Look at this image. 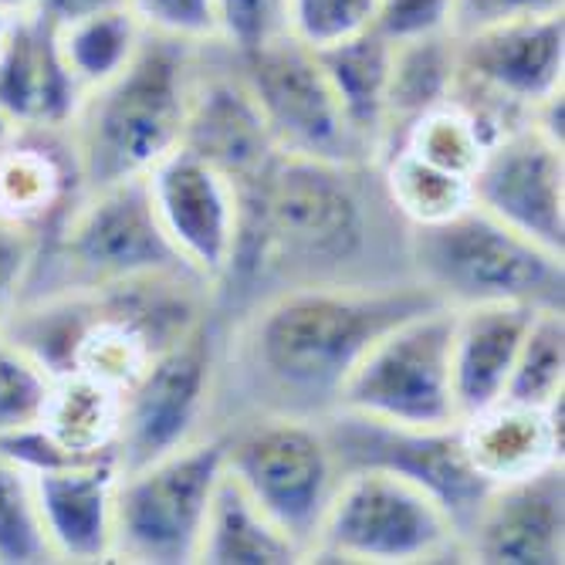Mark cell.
<instances>
[{
    "instance_id": "836d02e7",
    "label": "cell",
    "mask_w": 565,
    "mask_h": 565,
    "mask_svg": "<svg viewBox=\"0 0 565 565\" xmlns=\"http://www.w3.org/2000/svg\"><path fill=\"white\" fill-rule=\"evenodd\" d=\"M146 34L183 41V44H217L221 18L217 0H126Z\"/></svg>"
},
{
    "instance_id": "d4e9b609",
    "label": "cell",
    "mask_w": 565,
    "mask_h": 565,
    "mask_svg": "<svg viewBox=\"0 0 565 565\" xmlns=\"http://www.w3.org/2000/svg\"><path fill=\"white\" fill-rule=\"evenodd\" d=\"M122 427V393L85 373L55 376L38 430L72 460L116 457Z\"/></svg>"
},
{
    "instance_id": "30bf717a",
    "label": "cell",
    "mask_w": 565,
    "mask_h": 565,
    "mask_svg": "<svg viewBox=\"0 0 565 565\" xmlns=\"http://www.w3.org/2000/svg\"><path fill=\"white\" fill-rule=\"evenodd\" d=\"M221 322L203 319L190 335L152 359V366L122 393V427L116 444L119 471L214 434Z\"/></svg>"
},
{
    "instance_id": "b9f144b4",
    "label": "cell",
    "mask_w": 565,
    "mask_h": 565,
    "mask_svg": "<svg viewBox=\"0 0 565 565\" xmlns=\"http://www.w3.org/2000/svg\"><path fill=\"white\" fill-rule=\"evenodd\" d=\"M18 132V126L4 116V113H0V149H4L8 142H11V136Z\"/></svg>"
},
{
    "instance_id": "277c9868",
    "label": "cell",
    "mask_w": 565,
    "mask_h": 565,
    "mask_svg": "<svg viewBox=\"0 0 565 565\" xmlns=\"http://www.w3.org/2000/svg\"><path fill=\"white\" fill-rule=\"evenodd\" d=\"M160 271L186 268L157 224L146 180H122L78 190L68 207L38 234L21 298L109 288Z\"/></svg>"
},
{
    "instance_id": "d6a6232c",
    "label": "cell",
    "mask_w": 565,
    "mask_h": 565,
    "mask_svg": "<svg viewBox=\"0 0 565 565\" xmlns=\"http://www.w3.org/2000/svg\"><path fill=\"white\" fill-rule=\"evenodd\" d=\"M380 0H285V34L305 47L322 51L352 34H363L376 21Z\"/></svg>"
},
{
    "instance_id": "484cf974",
    "label": "cell",
    "mask_w": 565,
    "mask_h": 565,
    "mask_svg": "<svg viewBox=\"0 0 565 565\" xmlns=\"http://www.w3.org/2000/svg\"><path fill=\"white\" fill-rule=\"evenodd\" d=\"M457 82V38L434 34L393 44L390 92H386V149L420 113L450 98ZM383 149V152H386Z\"/></svg>"
},
{
    "instance_id": "e575fe53",
    "label": "cell",
    "mask_w": 565,
    "mask_h": 565,
    "mask_svg": "<svg viewBox=\"0 0 565 565\" xmlns=\"http://www.w3.org/2000/svg\"><path fill=\"white\" fill-rule=\"evenodd\" d=\"M221 44L231 55L268 44L285 34V0H217Z\"/></svg>"
},
{
    "instance_id": "e0dca14e",
    "label": "cell",
    "mask_w": 565,
    "mask_h": 565,
    "mask_svg": "<svg viewBox=\"0 0 565 565\" xmlns=\"http://www.w3.org/2000/svg\"><path fill=\"white\" fill-rule=\"evenodd\" d=\"M465 562L562 565L565 562V465L491 488L465 532Z\"/></svg>"
},
{
    "instance_id": "d590c367",
    "label": "cell",
    "mask_w": 565,
    "mask_h": 565,
    "mask_svg": "<svg viewBox=\"0 0 565 565\" xmlns=\"http://www.w3.org/2000/svg\"><path fill=\"white\" fill-rule=\"evenodd\" d=\"M373 31L390 44L454 34V0H380Z\"/></svg>"
},
{
    "instance_id": "9a60e30c",
    "label": "cell",
    "mask_w": 565,
    "mask_h": 565,
    "mask_svg": "<svg viewBox=\"0 0 565 565\" xmlns=\"http://www.w3.org/2000/svg\"><path fill=\"white\" fill-rule=\"evenodd\" d=\"M475 203L511 231L565 254V157L532 119L504 132L471 180Z\"/></svg>"
},
{
    "instance_id": "8fae6325",
    "label": "cell",
    "mask_w": 565,
    "mask_h": 565,
    "mask_svg": "<svg viewBox=\"0 0 565 565\" xmlns=\"http://www.w3.org/2000/svg\"><path fill=\"white\" fill-rule=\"evenodd\" d=\"M250 95L258 98L271 139L285 157L376 163L370 146L359 139L319 65V55L291 34L234 55Z\"/></svg>"
},
{
    "instance_id": "5bb4252c",
    "label": "cell",
    "mask_w": 565,
    "mask_h": 565,
    "mask_svg": "<svg viewBox=\"0 0 565 565\" xmlns=\"http://www.w3.org/2000/svg\"><path fill=\"white\" fill-rule=\"evenodd\" d=\"M180 146L227 173L237 186L254 183L278 157L258 98L250 95L234 55L221 41L203 44L196 55Z\"/></svg>"
},
{
    "instance_id": "9c48e42d",
    "label": "cell",
    "mask_w": 565,
    "mask_h": 565,
    "mask_svg": "<svg viewBox=\"0 0 565 565\" xmlns=\"http://www.w3.org/2000/svg\"><path fill=\"white\" fill-rule=\"evenodd\" d=\"M450 332L454 308L447 305H430L396 322L359 359L335 409L399 427H454Z\"/></svg>"
},
{
    "instance_id": "f35d334b",
    "label": "cell",
    "mask_w": 565,
    "mask_h": 565,
    "mask_svg": "<svg viewBox=\"0 0 565 565\" xmlns=\"http://www.w3.org/2000/svg\"><path fill=\"white\" fill-rule=\"evenodd\" d=\"M113 8H126V0H34V14H41L47 24H68Z\"/></svg>"
},
{
    "instance_id": "4fadbf2b",
    "label": "cell",
    "mask_w": 565,
    "mask_h": 565,
    "mask_svg": "<svg viewBox=\"0 0 565 565\" xmlns=\"http://www.w3.org/2000/svg\"><path fill=\"white\" fill-rule=\"evenodd\" d=\"M149 203L173 254L211 291L224 281L237 231H241V186L200 160L190 149H173L146 177Z\"/></svg>"
},
{
    "instance_id": "7c38bea8",
    "label": "cell",
    "mask_w": 565,
    "mask_h": 565,
    "mask_svg": "<svg viewBox=\"0 0 565 565\" xmlns=\"http://www.w3.org/2000/svg\"><path fill=\"white\" fill-rule=\"evenodd\" d=\"M322 434L335 454L339 471L383 468L430 491L454 519L460 539L481 511L491 484L471 468L454 427H399L349 409H329L319 417Z\"/></svg>"
},
{
    "instance_id": "74e56055",
    "label": "cell",
    "mask_w": 565,
    "mask_h": 565,
    "mask_svg": "<svg viewBox=\"0 0 565 565\" xmlns=\"http://www.w3.org/2000/svg\"><path fill=\"white\" fill-rule=\"evenodd\" d=\"M34 250H38L34 231L0 221V322L8 319L14 301L21 298V288H24L31 262H34Z\"/></svg>"
},
{
    "instance_id": "7402d4cb",
    "label": "cell",
    "mask_w": 565,
    "mask_h": 565,
    "mask_svg": "<svg viewBox=\"0 0 565 565\" xmlns=\"http://www.w3.org/2000/svg\"><path fill=\"white\" fill-rule=\"evenodd\" d=\"M78 190L68 129H18L0 149V221L41 234Z\"/></svg>"
},
{
    "instance_id": "6da1fadb",
    "label": "cell",
    "mask_w": 565,
    "mask_h": 565,
    "mask_svg": "<svg viewBox=\"0 0 565 565\" xmlns=\"http://www.w3.org/2000/svg\"><path fill=\"white\" fill-rule=\"evenodd\" d=\"M414 281L406 224L393 211L376 163L278 157L241 186L234 262L214 288V316L285 288Z\"/></svg>"
},
{
    "instance_id": "3957f363",
    "label": "cell",
    "mask_w": 565,
    "mask_h": 565,
    "mask_svg": "<svg viewBox=\"0 0 565 565\" xmlns=\"http://www.w3.org/2000/svg\"><path fill=\"white\" fill-rule=\"evenodd\" d=\"M200 47L146 34L116 78L82 95L65 126L82 190L142 180L180 149Z\"/></svg>"
},
{
    "instance_id": "83f0119b",
    "label": "cell",
    "mask_w": 565,
    "mask_h": 565,
    "mask_svg": "<svg viewBox=\"0 0 565 565\" xmlns=\"http://www.w3.org/2000/svg\"><path fill=\"white\" fill-rule=\"evenodd\" d=\"M376 167H380V180H383V190L393 203V211L399 214L406 227L444 224L457 214H465L468 207H475L471 180L437 170L406 149L383 152Z\"/></svg>"
},
{
    "instance_id": "5b68a950",
    "label": "cell",
    "mask_w": 565,
    "mask_h": 565,
    "mask_svg": "<svg viewBox=\"0 0 565 565\" xmlns=\"http://www.w3.org/2000/svg\"><path fill=\"white\" fill-rule=\"evenodd\" d=\"M406 262L414 281L447 308H565V254L511 231L478 203L444 224L406 227Z\"/></svg>"
},
{
    "instance_id": "ac0fdd59",
    "label": "cell",
    "mask_w": 565,
    "mask_h": 565,
    "mask_svg": "<svg viewBox=\"0 0 565 565\" xmlns=\"http://www.w3.org/2000/svg\"><path fill=\"white\" fill-rule=\"evenodd\" d=\"M119 478L116 457L31 471L38 515L55 562H113Z\"/></svg>"
},
{
    "instance_id": "8d00e7d4",
    "label": "cell",
    "mask_w": 565,
    "mask_h": 565,
    "mask_svg": "<svg viewBox=\"0 0 565 565\" xmlns=\"http://www.w3.org/2000/svg\"><path fill=\"white\" fill-rule=\"evenodd\" d=\"M565 0H454V38L491 24L562 14Z\"/></svg>"
},
{
    "instance_id": "ffe728a7",
    "label": "cell",
    "mask_w": 565,
    "mask_h": 565,
    "mask_svg": "<svg viewBox=\"0 0 565 565\" xmlns=\"http://www.w3.org/2000/svg\"><path fill=\"white\" fill-rule=\"evenodd\" d=\"M535 312V305L519 301L454 308L450 386L457 420L478 414V409L504 396L511 366H515Z\"/></svg>"
},
{
    "instance_id": "7a4b0ae2",
    "label": "cell",
    "mask_w": 565,
    "mask_h": 565,
    "mask_svg": "<svg viewBox=\"0 0 565 565\" xmlns=\"http://www.w3.org/2000/svg\"><path fill=\"white\" fill-rule=\"evenodd\" d=\"M440 305L417 281L285 288L221 322L214 434L281 414L319 420L373 342L396 322Z\"/></svg>"
},
{
    "instance_id": "60d3db41",
    "label": "cell",
    "mask_w": 565,
    "mask_h": 565,
    "mask_svg": "<svg viewBox=\"0 0 565 565\" xmlns=\"http://www.w3.org/2000/svg\"><path fill=\"white\" fill-rule=\"evenodd\" d=\"M0 8L14 11V14H28V11H34V0H0Z\"/></svg>"
},
{
    "instance_id": "1f68e13d",
    "label": "cell",
    "mask_w": 565,
    "mask_h": 565,
    "mask_svg": "<svg viewBox=\"0 0 565 565\" xmlns=\"http://www.w3.org/2000/svg\"><path fill=\"white\" fill-rule=\"evenodd\" d=\"M51 383L55 373L28 349L0 335V437L38 427Z\"/></svg>"
},
{
    "instance_id": "f546056e",
    "label": "cell",
    "mask_w": 565,
    "mask_h": 565,
    "mask_svg": "<svg viewBox=\"0 0 565 565\" xmlns=\"http://www.w3.org/2000/svg\"><path fill=\"white\" fill-rule=\"evenodd\" d=\"M558 396H565V308H539L501 399L548 406Z\"/></svg>"
},
{
    "instance_id": "f1b7e54d",
    "label": "cell",
    "mask_w": 565,
    "mask_h": 565,
    "mask_svg": "<svg viewBox=\"0 0 565 565\" xmlns=\"http://www.w3.org/2000/svg\"><path fill=\"white\" fill-rule=\"evenodd\" d=\"M390 149H406V152H414L417 160H424L437 170L475 180L484 152L491 149V139L484 136L478 119L450 95V98L437 102L434 109L420 113L414 122H406V129L396 136V142Z\"/></svg>"
},
{
    "instance_id": "ab89813d",
    "label": "cell",
    "mask_w": 565,
    "mask_h": 565,
    "mask_svg": "<svg viewBox=\"0 0 565 565\" xmlns=\"http://www.w3.org/2000/svg\"><path fill=\"white\" fill-rule=\"evenodd\" d=\"M21 14H14V11H4L0 8V47L8 44V38H11V31H14V21H18Z\"/></svg>"
},
{
    "instance_id": "d6986e66",
    "label": "cell",
    "mask_w": 565,
    "mask_h": 565,
    "mask_svg": "<svg viewBox=\"0 0 565 565\" xmlns=\"http://www.w3.org/2000/svg\"><path fill=\"white\" fill-rule=\"evenodd\" d=\"M457 434L471 468L491 488L532 478L565 465V396L548 406L498 399L457 420Z\"/></svg>"
},
{
    "instance_id": "2e32d148",
    "label": "cell",
    "mask_w": 565,
    "mask_h": 565,
    "mask_svg": "<svg viewBox=\"0 0 565 565\" xmlns=\"http://www.w3.org/2000/svg\"><path fill=\"white\" fill-rule=\"evenodd\" d=\"M457 78L532 116L565 82V11L460 34Z\"/></svg>"
},
{
    "instance_id": "8992f818",
    "label": "cell",
    "mask_w": 565,
    "mask_h": 565,
    "mask_svg": "<svg viewBox=\"0 0 565 565\" xmlns=\"http://www.w3.org/2000/svg\"><path fill=\"white\" fill-rule=\"evenodd\" d=\"M308 562H465V539L444 504L383 468L339 475Z\"/></svg>"
},
{
    "instance_id": "603a6c76",
    "label": "cell",
    "mask_w": 565,
    "mask_h": 565,
    "mask_svg": "<svg viewBox=\"0 0 565 565\" xmlns=\"http://www.w3.org/2000/svg\"><path fill=\"white\" fill-rule=\"evenodd\" d=\"M316 55L322 72L329 75V85L352 132L370 146L373 160H380L386 149V92L393 44L370 28L363 34H352L339 44L316 51Z\"/></svg>"
},
{
    "instance_id": "4316f807",
    "label": "cell",
    "mask_w": 565,
    "mask_h": 565,
    "mask_svg": "<svg viewBox=\"0 0 565 565\" xmlns=\"http://www.w3.org/2000/svg\"><path fill=\"white\" fill-rule=\"evenodd\" d=\"M51 31H55L58 58L82 95L116 78L146 41V31L129 8L98 11L68 24H51Z\"/></svg>"
},
{
    "instance_id": "44dd1931",
    "label": "cell",
    "mask_w": 565,
    "mask_h": 565,
    "mask_svg": "<svg viewBox=\"0 0 565 565\" xmlns=\"http://www.w3.org/2000/svg\"><path fill=\"white\" fill-rule=\"evenodd\" d=\"M78 102L82 92L58 58L55 31L34 11L21 14L0 47V113L18 129H65Z\"/></svg>"
},
{
    "instance_id": "ba28073f",
    "label": "cell",
    "mask_w": 565,
    "mask_h": 565,
    "mask_svg": "<svg viewBox=\"0 0 565 565\" xmlns=\"http://www.w3.org/2000/svg\"><path fill=\"white\" fill-rule=\"evenodd\" d=\"M224 468L308 562L342 475L322 424L281 414L237 420L224 430Z\"/></svg>"
},
{
    "instance_id": "4dcf8cb0",
    "label": "cell",
    "mask_w": 565,
    "mask_h": 565,
    "mask_svg": "<svg viewBox=\"0 0 565 565\" xmlns=\"http://www.w3.org/2000/svg\"><path fill=\"white\" fill-rule=\"evenodd\" d=\"M55 562L38 515L31 471L0 454V565Z\"/></svg>"
},
{
    "instance_id": "cb8c5ba5",
    "label": "cell",
    "mask_w": 565,
    "mask_h": 565,
    "mask_svg": "<svg viewBox=\"0 0 565 565\" xmlns=\"http://www.w3.org/2000/svg\"><path fill=\"white\" fill-rule=\"evenodd\" d=\"M196 562L203 565H295L301 548L278 529V522L254 501L224 468L207 525H203Z\"/></svg>"
},
{
    "instance_id": "52a82bcc",
    "label": "cell",
    "mask_w": 565,
    "mask_h": 565,
    "mask_svg": "<svg viewBox=\"0 0 565 565\" xmlns=\"http://www.w3.org/2000/svg\"><path fill=\"white\" fill-rule=\"evenodd\" d=\"M221 475L224 434H207L136 471H122L116 488L113 562H196Z\"/></svg>"
}]
</instances>
